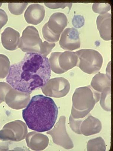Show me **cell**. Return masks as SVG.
Masks as SVG:
<instances>
[{
    "label": "cell",
    "instance_id": "277c9868",
    "mask_svg": "<svg viewBox=\"0 0 113 151\" xmlns=\"http://www.w3.org/2000/svg\"><path fill=\"white\" fill-rule=\"evenodd\" d=\"M78 56L77 66L85 73L91 75L99 72L103 63V58L98 51L90 49L79 50L75 52Z\"/></svg>",
    "mask_w": 113,
    "mask_h": 151
},
{
    "label": "cell",
    "instance_id": "cb8c5ba5",
    "mask_svg": "<svg viewBox=\"0 0 113 151\" xmlns=\"http://www.w3.org/2000/svg\"><path fill=\"white\" fill-rule=\"evenodd\" d=\"M92 10L95 13L100 14H105L111 10L110 4L105 3H95L92 5Z\"/></svg>",
    "mask_w": 113,
    "mask_h": 151
},
{
    "label": "cell",
    "instance_id": "9a60e30c",
    "mask_svg": "<svg viewBox=\"0 0 113 151\" xmlns=\"http://www.w3.org/2000/svg\"><path fill=\"white\" fill-rule=\"evenodd\" d=\"M20 37V33L11 27L5 28L1 35V41L5 49L13 51L18 47Z\"/></svg>",
    "mask_w": 113,
    "mask_h": 151
},
{
    "label": "cell",
    "instance_id": "f546056e",
    "mask_svg": "<svg viewBox=\"0 0 113 151\" xmlns=\"http://www.w3.org/2000/svg\"><path fill=\"white\" fill-rule=\"evenodd\" d=\"M111 62H110V63H109L108 66H107V69H106V75H107V76H108L109 78H110V79H111Z\"/></svg>",
    "mask_w": 113,
    "mask_h": 151
},
{
    "label": "cell",
    "instance_id": "4fadbf2b",
    "mask_svg": "<svg viewBox=\"0 0 113 151\" xmlns=\"http://www.w3.org/2000/svg\"><path fill=\"white\" fill-rule=\"evenodd\" d=\"M102 122L99 119L88 114L83 119L80 130L82 134L88 137L98 134L102 130Z\"/></svg>",
    "mask_w": 113,
    "mask_h": 151
},
{
    "label": "cell",
    "instance_id": "484cf974",
    "mask_svg": "<svg viewBox=\"0 0 113 151\" xmlns=\"http://www.w3.org/2000/svg\"><path fill=\"white\" fill-rule=\"evenodd\" d=\"M82 119H74L71 114L69 118V122L70 126L71 129L76 134H82L81 133L80 127Z\"/></svg>",
    "mask_w": 113,
    "mask_h": 151
},
{
    "label": "cell",
    "instance_id": "5b68a950",
    "mask_svg": "<svg viewBox=\"0 0 113 151\" xmlns=\"http://www.w3.org/2000/svg\"><path fill=\"white\" fill-rule=\"evenodd\" d=\"M68 21L67 16L64 13L60 12L53 13L42 28L44 38L49 42L58 41L60 34L68 25Z\"/></svg>",
    "mask_w": 113,
    "mask_h": 151
},
{
    "label": "cell",
    "instance_id": "603a6c76",
    "mask_svg": "<svg viewBox=\"0 0 113 151\" xmlns=\"http://www.w3.org/2000/svg\"><path fill=\"white\" fill-rule=\"evenodd\" d=\"M28 5V3H9V11L15 15H19L23 13Z\"/></svg>",
    "mask_w": 113,
    "mask_h": 151
},
{
    "label": "cell",
    "instance_id": "4dcf8cb0",
    "mask_svg": "<svg viewBox=\"0 0 113 151\" xmlns=\"http://www.w3.org/2000/svg\"><path fill=\"white\" fill-rule=\"evenodd\" d=\"M2 3H0V7H1V6H2Z\"/></svg>",
    "mask_w": 113,
    "mask_h": 151
},
{
    "label": "cell",
    "instance_id": "e0dca14e",
    "mask_svg": "<svg viewBox=\"0 0 113 151\" xmlns=\"http://www.w3.org/2000/svg\"><path fill=\"white\" fill-rule=\"evenodd\" d=\"M78 61V56L74 52H61L59 57V65L64 73L77 65Z\"/></svg>",
    "mask_w": 113,
    "mask_h": 151
},
{
    "label": "cell",
    "instance_id": "f1b7e54d",
    "mask_svg": "<svg viewBox=\"0 0 113 151\" xmlns=\"http://www.w3.org/2000/svg\"><path fill=\"white\" fill-rule=\"evenodd\" d=\"M8 21V16L6 12L0 9V30L7 23Z\"/></svg>",
    "mask_w": 113,
    "mask_h": 151
},
{
    "label": "cell",
    "instance_id": "7c38bea8",
    "mask_svg": "<svg viewBox=\"0 0 113 151\" xmlns=\"http://www.w3.org/2000/svg\"><path fill=\"white\" fill-rule=\"evenodd\" d=\"M26 141L28 147L32 150L41 151L48 146L49 139L45 135L32 132L27 134Z\"/></svg>",
    "mask_w": 113,
    "mask_h": 151
},
{
    "label": "cell",
    "instance_id": "9c48e42d",
    "mask_svg": "<svg viewBox=\"0 0 113 151\" xmlns=\"http://www.w3.org/2000/svg\"><path fill=\"white\" fill-rule=\"evenodd\" d=\"M43 93L47 96L61 98L66 96L70 89V84L65 78L58 77L49 79L41 88Z\"/></svg>",
    "mask_w": 113,
    "mask_h": 151
},
{
    "label": "cell",
    "instance_id": "7a4b0ae2",
    "mask_svg": "<svg viewBox=\"0 0 113 151\" xmlns=\"http://www.w3.org/2000/svg\"><path fill=\"white\" fill-rule=\"evenodd\" d=\"M58 114V109L54 101L42 95L33 96L22 111L23 118L28 127L39 132L51 130Z\"/></svg>",
    "mask_w": 113,
    "mask_h": 151
},
{
    "label": "cell",
    "instance_id": "4316f807",
    "mask_svg": "<svg viewBox=\"0 0 113 151\" xmlns=\"http://www.w3.org/2000/svg\"><path fill=\"white\" fill-rule=\"evenodd\" d=\"M12 88L9 83L4 82L0 83V103L5 102V96Z\"/></svg>",
    "mask_w": 113,
    "mask_h": 151
},
{
    "label": "cell",
    "instance_id": "d4e9b609",
    "mask_svg": "<svg viewBox=\"0 0 113 151\" xmlns=\"http://www.w3.org/2000/svg\"><path fill=\"white\" fill-rule=\"evenodd\" d=\"M56 45L54 43L48 42L45 41L42 43L40 48V54L43 56L46 57L51 52L52 49Z\"/></svg>",
    "mask_w": 113,
    "mask_h": 151
},
{
    "label": "cell",
    "instance_id": "2e32d148",
    "mask_svg": "<svg viewBox=\"0 0 113 151\" xmlns=\"http://www.w3.org/2000/svg\"><path fill=\"white\" fill-rule=\"evenodd\" d=\"M97 24L101 37L105 40H111V14L107 13L99 14L97 19Z\"/></svg>",
    "mask_w": 113,
    "mask_h": 151
},
{
    "label": "cell",
    "instance_id": "d6986e66",
    "mask_svg": "<svg viewBox=\"0 0 113 151\" xmlns=\"http://www.w3.org/2000/svg\"><path fill=\"white\" fill-rule=\"evenodd\" d=\"M106 148L105 142L101 137L89 140L87 145L88 151H105Z\"/></svg>",
    "mask_w": 113,
    "mask_h": 151
},
{
    "label": "cell",
    "instance_id": "ac0fdd59",
    "mask_svg": "<svg viewBox=\"0 0 113 151\" xmlns=\"http://www.w3.org/2000/svg\"><path fill=\"white\" fill-rule=\"evenodd\" d=\"M90 86L95 91L101 93L106 88L111 87V79L106 74L99 73L92 78Z\"/></svg>",
    "mask_w": 113,
    "mask_h": 151
},
{
    "label": "cell",
    "instance_id": "1f68e13d",
    "mask_svg": "<svg viewBox=\"0 0 113 151\" xmlns=\"http://www.w3.org/2000/svg\"><path fill=\"white\" fill-rule=\"evenodd\" d=\"M1 104V103H0V104Z\"/></svg>",
    "mask_w": 113,
    "mask_h": 151
},
{
    "label": "cell",
    "instance_id": "44dd1931",
    "mask_svg": "<svg viewBox=\"0 0 113 151\" xmlns=\"http://www.w3.org/2000/svg\"><path fill=\"white\" fill-rule=\"evenodd\" d=\"M10 63L9 58L5 55L0 54V79H4L9 73Z\"/></svg>",
    "mask_w": 113,
    "mask_h": 151
},
{
    "label": "cell",
    "instance_id": "ffe728a7",
    "mask_svg": "<svg viewBox=\"0 0 113 151\" xmlns=\"http://www.w3.org/2000/svg\"><path fill=\"white\" fill-rule=\"evenodd\" d=\"M100 104L102 109L107 111H111V87L105 88L100 93Z\"/></svg>",
    "mask_w": 113,
    "mask_h": 151
},
{
    "label": "cell",
    "instance_id": "7402d4cb",
    "mask_svg": "<svg viewBox=\"0 0 113 151\" xmlns=\"http://www.w3.org/2000/svg\"><path fill=\"white\" fill-rule=\"evenodd\" d=\"M60 52H52L50 56L49 63L51 69L55 73L61 74L64 73L60 68L59 65L58 58Z\"/></svg>",
    "mask_w": 113,
    "mask_h": 151
},
{
    "label": "cell",
    "instance_id": "6da1fadb",
    "mask_svg": "<svg viewBox=\"0 0 113 151\" xmlns=\"http://www.w3.org/2000/svg\"><path fill=\"white\" fill-rule=\"evenodd\" d=\"M49 59L39 53H26L21 61L10 66L6 81L13 88L31 94L50 79Z\"/></svg>",
    "mask_w": 113,
    "mask_h": 151
},
{
    "label": "cell",
    "instance_id": "52a82bcc",
    "mask_svg": "<svg viewBox=\"0 0 113 151\" xmlns=\"http://www.w3.org/2000/svg\"><path fill=\"white\" fill-rule=\"evenodd\" d=\"M28 133L26 124L21 120L8 123L0 130V140L19 142L24 140Z\"/></svg>",
    "mask_w": 113,
    "mask_h": 151
},
{
    "label": "cell",
    "instance_id": "8992f818",
    "mask_svg": "<svg viewBox=\"0 0 113 151\" xmlns=\"http://www.w3.org/2000/svg\"><path fill=\"white\" fill-rule=\"evenodd\" d=\"M42 43L37 29L34 26H29L23 32L18 47L26 53L39 54Z\"/></svg>",
    "mask_w": 113,
    "mask_h": 151
},
{
    "label": "cell",
    "instance_id": "30bf717a",
    "mask_svg": "<svg viewBox=\"0 0 113 151\" xmlns=\"http://www.w3.org/2000/svg\"><path fill=\"white\" fill-rule=\"evenodd\" d=\"M30 94L12 88L5 96V102L12 109L20 110L27 106L30 101Z\"/></svg>",
    "mask_w": 113,
    "mask_h": 151
},
{
    "label": "cell",
    "instance_id": "3957f363",
    "mask_svg": "<svg viewBox=\"0 0 113 151\" xmlns=\"http://www.w3.org/2000/svg\"><path fill=\"white\" fill-rule=\"evenodd\" d=\"M100 93L90 86L78 88L72 96L71 115L75 119H82L89 114L100 99Z\"/></svg>",
    "mask_w": 113,
    "mask_h": 151
},
{
    "label": "cell",
    "instance_id": "ba28073f",
    "mask_svg": "<svg viewBox=\"0 0 113 151\" xmlns=\"http://www.w3.org/2000/svg\"><path fill=\"white\" fill-rule=\"evenodd\" d=\"M66 120L65 116H62L53 129L47 132V134L51 136L54 144L64 149L69 150L73 149L74 144L67 133Z\"/></svg>",
    "mask_w": 113,
    "mask_h": 151
},
{
    "label": "cell",
    "instance_id": "5bb4252c",
    "mask_svg": "<svg viewBox=\"0 0 113 151\" xmlns=\"http://www.w3.org/2000/svg\"><path fill=\"white\" fill-rule=\"evenodd\" d=\"M45 8L42 5L34 4L29 5L24 14V17L28 24L37 25L44 20L45 16Z\"/></svg>",
    "mask_w": 113,
    "mask_h": 151
},
{
    "label": "cell",
    "instance_id": "83f0119b",
    "mask_svg": "<svg viewBox=\"0 0 113 151\" xmlns=\"http://www.w3.org/2000/svg\"><path fill=\"white\" fill-rule=\"evenodd\" d=\"M45 5L47 7L52 9H56L59 8L64 9V8L68 6L70 10L72 7V3H45Z\"/></svg>",
    "mask_w": 113,
    "mask_h": 151
},
{
    "label": "cell",
    "instance_id": "8fae6325",
    "mask_svg": "<svg viewBox=\"0 0 113 151\" xmlns=\"http://www.w3.org/2000/svg\"><path fill=\"white\" fill-rule=\"evenodd\" d=\"M59 44L65 50L73 51L80 48L81 40L77 29L74 28H68L62 33Z\"/></svg>",
    "mask_w": 113,
    "mask_h": 151
}]
</instances>
